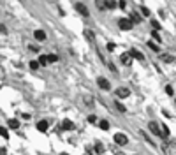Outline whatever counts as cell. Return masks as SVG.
I'll use <instances>...</instances> for the list:
<instances>
[{
    "label": "cell",
    "instance_id": "1",
    "mask_svg": "<svg viewBox=\"0 0 176 155\" xmlns=\"http://www.w3.org/2000/svg\"><path fill=\"white\" fill-rule=\"evenodd\" d=\"M115 143H116V145H120V146H125V145L129 143V139H127V136H125V134L118 132V134H115Z\"/></svg>",
    "mask_w": 176,
    "mask_h": 155
},
{
    "label": "cell",
    "instance_id": "2",
    "mask_svg": "<svg viewBox=\"0 0 176 155\" xmlns=\"http://www.w3.org/2000/svg\"><path fill=\"white\" fill-rule=\"evenodd\" d=\"M118 27H120L122 30H130V28H132V21L123 18V19H120V21H118Z\"/></svg>",
    "mask_w": 176,
    "mask_h": 155
},
{
    "label": "cell",
    "instance_id": "3",
    "mask_svg": "<svg viewBox=\"0 0 176 155\" xmlns=\"http://www.w3.org/2000/svg\"><path fill=\"white\" fill-rule=\"evenodd\" d=\"M148 127H150V131H152L155 136H160V137H162V131H160V127L157 125L155 122H150V123H148Z\"/></svg>",
    "mask_w": 176,
    "mask_h": 155
},
{
    "label": "cell",
    "instance_id": "4",
    "mask_svg": "<svg viewBox=\"0 0 176 155\" xmlns=\"http://www.w3.org/2000/svg\"><path fill=\"white\" fill-rule=\"evenodd\" d=\"M120 60H122V63H123V65H130V63H132V57H130V53H122V55H120Z\"/></svg>",
    "mask_w": 176,
    "mask_h": 155
},
{
    "label": "cell",
    "instance_id": "5",
    "mask_svg": "<svg viewBox=\"0 0 176 155\" xmlns=\"http://www.w3.org/2000/svg\"><path fill=\"white\" fill-rule=\"evenodd\" d=\"M97 85H99V88H102V90H109V81L108 79H104V78H99L97 79Z\"/></svg>",
    "mask_w": 176,
    "mask_h": 155
},
{
    "label": "cell",
    "instance_id": "6",
    "mask_svg": "<svg viewBox=\"0 0 176 155\" xmlns=\"http://www.w3.org/2000/svg\"><path fill=\"white\" fill-rule=\"evenodd\" d=\"M76 9H78L79 14H81V16H85V18H86V16L90 14V13H88V9H86V7H85L83 4H78V5H76Z\"/></svg>",
    "mask_w": 176,
    "mask_h": 155
},
{
    "label": "cell",
    "instance_id": "7",
    "mask_svg": "<svg viewBox=\"0 0 176 155\" xmlns=\"http://www.w3.org/2000/svg\"><path fill=\"white\" fill-rule=\"evenodd\" d=\"M62 129H63V131H72V129H74V123H72L71 120H63V122H62Z\"/></svg>",
    "mask_w": 176,
    "mask_h": 155
},
{
    "label": "cell",
    "instance_id": "8",
    "mask_svg": "<svg viewBox=\"0 0 176 155\" xmlns=\"http://www.w3.org/2000/svg\"><path fill=\"white\" fill-rule=\"evenodd\" d=\"M129 94H130V92H129V88H118V90H116V95L120 97V99L129 97Z\"/></svg>",
    "mask_w": 176,
    "mask_h": 155
},
{
    "label": "cell",
    "instance_id": "9",
    "mask_svg": "<svg viewBox=\"0 0 176 155\" xmlns=\"http://www.w3.org/2000/svg\"><path fill=\"white\" fill-rule=\"evenodd\" d=\"M48 125H49V123H48L46 120H41L39 123H37V129H39L41 132H46V131H48Z\"/></svg>",
    "mask_w": 176,
    "mask_h": 155
},
{
    "label": "cell",
    "instance_id": "10",
    "mask_svg": "<svg viewBox=\"0 0 176 155\" xmlns=\"http://www.w3.org/2000/svg\"><path fill=\"white\" fill-rule=\"evenodd\" d=\"M129 53H130V57H132V58H136V60H144V57H143V55H141V53H139L137 49H130Z\"/></svg>",
    "mask_w": 176,
    "mask_h": 155
},
{
    "label": "cell",
    "instance_id": "11",
    "mask_svg": "<svg viewBox=\"0 0 176 155\" xmlns=\"http://www.w3.org/2000/svg\"><path fill=\"white\" fill-rule=\"evenodd\" d=\"M34 37L37 39V41H44V39H46V34H44L42 30H35V32H34Z\"/></svg>",
    "mask_w": 176,
    "mask_h": 155
},
{
    "label": "cell",
    "instance_id": "12",
    "mask_svg": "<svg viewBox=\"0 0 176 155\" xmlns=\"http://www.w3.org/2000/svg\"><path fill=\"white\" fill-rule=\"evenodd\" d=\"M7 125H9L11 129H18V127H20V122H18L16 118H11V120L7 122Z\"/></svg>",
    "mask_w": 176,
    "mask_h": 155
},
{
    "label": "cell",
    "instance_id": "13",
    "mask_svg": "<svg viewBox=\"0 0 176 155\" xmlns=\"http://www.w3.org/2000/svg\"><path fill=\"white\" fill-rule=\"evenodd\" d=\"M104 5H106V9H115L116 7V0H104Z\"/></svg>",
    "mask_w": 176,
    "mask_h": 155
},
{
    "label": "cell",
    "instance_id": "14",
    "mask_svg": "<svg viewBox=\"0 0 176 155\" xmlns=\"http://www.w3.org/2000/svg\"><path fill=\"white\" fill-rule=\"evenodd\" d=\"M130 21H132V23H139V21H141V16L132 11V13H130Z\"/></svg>",
    "mask_w": 176,
    "mask_h": 155
},
{
    "label": "cell",
    "instance_id": "15",
    "mask_svg": "<svg viewBox=\"0 0 176 155\" xmlns=\"http://www.w3.org/2000/svg\"><path fill=\"white\" fill-rule=\"evenodd\" d=\"M39 63H41V65H48V63H49V60H48V55H41Z\"/></svg>",
    "mask_w": 176,
    "mask_h": 155
},
{
    "label": "cell",
    "instance_id": "16",
    "mask_svg": "<svg viewBox=\"0 0 176 155\" xmlns=\"http://www.w3.org/2000/svg\"><path fill=\"white\" fill-rule=\"evenodd\" d=\"M99 127H100L102 131H108V129H109V123H108L106 120H100V123H99Z\"/></svg>",
    "mask_w": 176,
    "mask_h": 155
},
{
    "label": "cell",
    "instance_id": "17",
    "mask_svg": "<svg viewBox=\"0 0 176 155\" xmlns=\"http://www.w3.org/2000/svg\"><path fill=\"white\" fill-rule=\"evenodd\" d=\"M0 136H2V137H5V139L9 137V132H7V129H5V127H2V125H0Z\"/></svg>",
    "mask_w": 176,
    "mask_h": 155
},
{
    "label": "cell",
    "instance_id": "18",
    "mask_svg": "<svg viewBox=\"0 0 176 155\" xmlns=\"http://www.w3.org/2000/svg\"><path fill=\"white\" fill-rule=\"evenodd\" d=\"M85 37L88 39V41H94V32H90V30H85Z\"/></svg>",
    "mask_w": 176,
    "mask_h": 155
},
{
    "label": "cell",
    "instance_id": "19",
    "mask_svg": "<svg viewBox=\"0 0 176 155\" xmlns=\"http://www.w3.org/2000/svg\"><path fill=\"white\" fill-rule=\"evenodd\" d=\"M148 48H152L153 51H158V46H157L155 42H152V41H148Z\"/></svg>",
    "mask_w": 176,
    "mask_h": 155
},
{
    "label": "cell",
    "instance_id": "20",
    "mask_svg": "<svg viewBox=\"0 0 176 155\" xmlns=\"http://www.w3.org/2000/svg\"><path fill=\"white\" fill-rule=\"evenodd\" d=\"M48 60H49V63H53V62L58 60V57H57V55H48Z\"/></svg>",
    "mask_w": 176,
    "mask_h": 155
},
{
    "label": "cell",
    "instance_id": "21",
    "mask_svg": "<svg viewBox=\"0 0 176 155\" xmlns=\"http://www.w3.org/2000/svg\"><path fill=\"white\" fill-rule=\"evenodd\" d=\"M39 65H41V63H39V62H35V60H34V62H30V69H34V71H35Z\"/></svg>",
    "mask_w": 176,
    "mask_h": 155
},
{
    "label": "cell",
    "instance_id": "22",
    "mask_svg": "<svg viewBox=\"0 0 176 155\" xmlns=\"http://www.w3.org/2000/svg\"><path fill=\"white\" fill-rule=\"evenodd\" d=\"M152 37L155 39V41H162V37H158V32H157V30H153V32H152Z\"/></svg>",
    "mask_w": 176,
    "mask_h": 155
},
{
    "label": "cell",
    "instance_id": "23",
    "mask_svg": "<svg viewBox=\"0 0 176 155\" xmlns=\"http://www.w3.org/2000/svg\"><path fill=\"white\" fill-rule=\"evenodd\" d=\"M141 9V13L144 14V16H150V9H146V7H139Z\"/></svg>",
    "mask_w": 176,
    "mask_h": 155
},
{
    "label": "cell",
    "instance_id": "24",
    "mask_svg": "<svg viewBox=\"0 0 176 155\" xmlns=\"http://www.w3.org/2000/svg\"><path fill=\"white\" fill-rule=\"evenodd\" d=\"M162 60H164V62H173L175 58L171 57V55H164V57H162Z\"/></svg>",
    "mask_w": 176,
    "mask_h": 155
},
{
    "label": "cell",
    "instance_id": "25",
    "mask_svg": "<svg viewBox=\"0 0 176 155\" xmlns=\"http://www.w3.org/2000/svg\"><path fill=\"white\" fill-rule=\"evenodd\" d=\"M162 131H164V136H162V137H167V136H169V129H167L166 125H162Z\"/></svg>",
    "mask_w": 176,
    "mask_h": 155
},
{
    "label": "cell",
    "instance_id": "26",
    "mask_svg": "<svg viewBox=\"0 0 176 155\" xmlns=\"http://www.w3.org/2000/svg\"><path fill=\"white\" fill-rule=\"evenodd\" d=\"M102 152H104L102 145H97V146H95V154H102Z\"/></svg>",
    "mask_w": 176,
    "mask_h": 155
},
{
    "label": "cell",
    "instance_id": "27",
    "mask_svg": "<svg viewBox=\"0 0 176 155\" xmlns=\"http://www.w3.org/2000/svg\"><path fill=\"white\" fill-rule=\"evenodd\" d=\"M85 102H86V104H94V99L88 97V95H85Z\"/></svg>",
    "mask_w": 176,
    "mask_h": 155
},
{
    "label": "cell",
    "instance_id": "28",
    "mask_svg": "<svg viewBox=\"0 0 176 155\" xmlns=\"http://www.w3.org/2000/svg\"><path fill=\"white\" fill-rule=\"evenodd\" d=\"M97 7L100 9V11H102V9H106V5H104V0H102V2L99 0V2H97Z\"/></svg>",
    "mask_w": 176,
    "mask_h": 155
},
{
    "label": "cell",
    "instance_id": "29",
    "mask_svg": "<svg viewBox=\"0 0 176 155\" xmlns=\"http://www.w3.org/2000/svg\"><path fill=\"white\" fill-rule=\"evenodd\" d=\"M166 92H167V95H173V86L167 85V86H166Z\"/></svg>",
    "mask_w": 176,
    "mask_h": 155
},
{
    "label": "cell",
    "instance_id": "30",
    "mask_svg": "<svg viewBox=\"0 0 176 155\" xmlns=\"http://www.w3.org/2000/svg\"><path fill=\"white\" fill-rule=\"evenodd\" d=\"M152 25H153V28H155V30L160 28V23H158V21H152Z\"/></svg>",
    "mask_w": 176,
    "mask_h": 155
},
{
    "label": "cell",
    "instance_id": "31",
    "mask_svg": "<svg viewBox=\"0 0 176 155\" xmlns=\"http://www.w3.org/2000/svg\"><path fill=\"white\" fill-rule=\"evenodd\" d=\"M88 122H90V123H95V122H97V118L92 115V116H88Z\"/></svg>",
    "mask_w": 176,
    "mask_h": 155
},
{
    "label": "cell",
    "instance_id": "32",
    "mask_svg": "<svg viewBox=\"0 0 176 155\" xmlns=\"http://www.w3.org/2000/svg\"><path fill=\"white\" fill-rule=\"evenodd\" d=\"M116 108H118V109H120V111H125V106H122L120 102H116Z\"/></svg>",
    "mask_w": 176,
    "mask_h": 155
},
{
    "label": "cell",
    "instance_id": "33",
    "mask_svg": "<svg viewBox=\"0 0 176 155\" xmlns=\"http://www.w3.org/2000/svg\"><path fill=\"white\" fill-rule=\"evenodd\" d=\"M108 49H109V51H113V49H115V44H113V42H109V44H108Z\"/></svg>",
    "mask_w": 176,
    "mask_h": 155
}]
</instances>
